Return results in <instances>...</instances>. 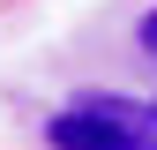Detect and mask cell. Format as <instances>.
<instances>
[{
  "instance_id": "1",
  "label": "cell",
  "mask_w": 157,
  "mask_h": 150,
  "mask_svg": "<svg viewBox=\"0 0 157 150\" xmlns=\"http://www.w3.org/2000/svg\"><path fill=\"white\" fill-rule=\"evenodd\" d=\"M60 150H150L142 135H127L120 120H105V112H90V105H75V112H60V120L45 128Z\"/></svg>"
},
{
  "instance_id": "2",
  "label": "cell",
  "mask_w": 157,
  "mask_h": 150,
  "mask_svg": "<svg viewBox=\"0 0 157 150\" xmlns=\"http://www.w3.org/2000/svg\"><path fill=\"white\" fill-rule=\"evenodd\" d=\"M142 53H157V8L142 15Z\"/></svg>"
},
{
  "instance_id": "3",
  "label": "cell",
  "mask_w": 157,
  "mask_h": 150,
  "mask_svg": "<svg viewBox=\"0 0 157 150\" xmlns=\"http://www.w3.org/2000/svg\"><path fill=\"white\" fill-rule=\"evenodd\" d=\"M150 112H157V105H150Z\"/></svg>"
}]
</instances>
